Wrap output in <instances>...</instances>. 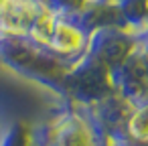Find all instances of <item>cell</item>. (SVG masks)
<instances>
[{
	"instance_id": "6da1fadb",
	"label": "cell",
	"mask_w": 148,
	"mask_h": 146,
	"mask_svg": "<svg viewBox=\"0 0 148 146\" xmlns=\"http://www.w3.org/2000/svg\"><path fill=\"white\" fill-rule=\"evenodd\" d=\"M83 41H85V37L77 27L67 25V23H55L49 45L59 53H75L83 47Z\"/></svg>"
}]
</instances>
